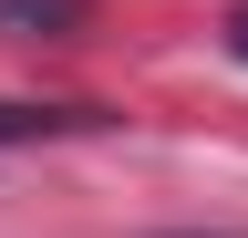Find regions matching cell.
I'll return each mask as SVG.
<instances>
[{"instance_id":"obj_1","label":"cell","mask_w":248,"mask_h":238,"mask_svg":"<svg viewBox=\"0 0 248 238\" xmlns=\"http://www.w3.org/2000/svg\"><path fill=\"white\" fill-rule=\"evenodd\" d=\"M93 21V0H0V32H21V42H73Z\"/></svg>"},{"instance_id":"obj_2","label":"cell","mask_w":248,"mask_h":238,"mask_svg":"<svg viewBox=\"0 0 248 238\" xmlns=\"http://www.w3.org/2000/svg\"><path fill=\"white\" fill-rule=\"evenodd\" d=\"M93 114L83 104H0V145H31V135H83Z\"/></svg>"},{"instance_id":"obj_3","label":"cell","mask_w":248,"mask_h":238,"mask_svg":"<svg viewBox=\"0 0 248 238\" xmlns=\"http://www.w3.org/2000/svg\"><path fill=\"white\" fill-rule=\"evenodd\" d=\"M228 52H238V63H248V11H238V21H228Z\"/></svg>"},{"instance_id":"obj_4","label":"cell","mask_w":248,"mask_h":238,"mask_svg":"<svg viewBox=\"0 0 248 238\" xmlns=\"http://www.w3.org/2000/svg\"><path fill=\"white\" fill-rule=\"evenodd\" d=\"M217 238H228V228H217Z\"/></svg>"}]
</instances>
